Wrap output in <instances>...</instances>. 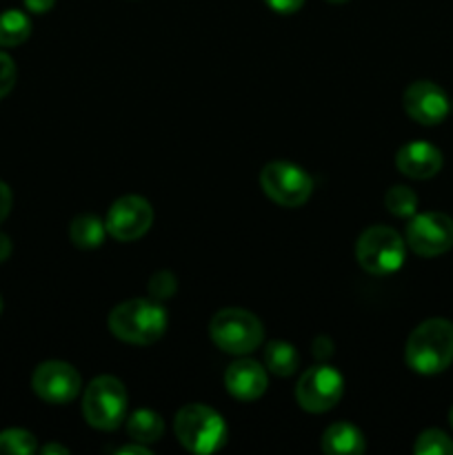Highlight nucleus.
I'll use <instances>...</instances> for the list:
<instances>
[{
	"label": "nucleus",
	"instance_id": "7c9ffc66",
	"mask_svg": "<svg viewBox=\"0 0 453 455\" xmlns=\"http://www.w3.org/2000/svg\"><path fill=\"white\" fill-rule=\"evenodd\" d=\"M40 453L43 455H69V449L62 447V444H44L43 449H40Z\"/></svg>",
	"mask_w": 453,
	"mask_h": 455
},
{
	"label": "nucleus",
	"instance_id": "423d86ee",
	"mask_svg": "<svg viewBox=\"0 0 453 455\" xmlns=\"http://www.w3.org/2000/svg\"><path fill=\"white\" fill-rule=\"evenodd\" d=\"M404 240L395 229L385 225H373L360 234L355 243V258L367 274H393L404 262Z\"/></svg>",
	"mask_w": 453,
	"mask_h": 455
},
{
	"label": "nucleus",
	"instance_id": "20e7f679",
	"mask_svg": "<svg viewBox=\"0 0 453 455\" xmlns=\"http://www.w3.org/2000/svg\"><path fill=\"white\" fill-rule=\"evenodd\" d=\"M209 336L213 345L231 355L253 354L262 345L265 327L256 314L247 309H220L209 323Z\"/></svg>",
	"mask_w": 453,
	"mask_h": 455
},
{
	"label": "nucleus",
	"instance_id": "9d476101",
	"mask_svg": "<svg viewBox=\"0 0 453 455\" xmlns=\"http://www.w3.org/2000/svg\"><path fill=\"white\" fill-rule=\"evenodd\" d=\"M154 225V207L142 196H123L109 207L105 218L107 234L120 243L142 238Z\"/></svg>",
	"mask_w": 453,
	"mask_h": 455
},
{
	"label": "nucleus",
	"instance_id": "2eb2a0df",
	"mask_svg": "<svg viewBox=\"0 0 453 455\" xmlns=\"http://www.w3.org/2000/svg\"><path fill=\"white\" fill-rule=\"evenodd\" d=\"M364 449L362 431L351 422H336L322 434V451L327 455H360Z\"/></svg>",
	"mask_w": 453,
	"mask_h": 455
},
{
	"label": "nucleus",
	"instance_id": "ddd939ff",
	"mask_svg": "<svg viewBox=\"0 0 453 455\" xmlns=\"http://www.w3.org/2000/svg\"><path fill=\"white\" fill-rule=\"evenodd\" d=\"M266 369L260 363L249 358H240L231 363L225 371V387L235 400L253 403L266 391Z\"/></svg>",
	"mask_w": 453,
	"mask_h": 455
},
{
	"label": "nucleus",
	"instance_id": "f03ea898",
	"mask_svg": "<svg viewBox=\"0 0 453 455\" xmlns=\"http://www.w3.org/2000/svg\"><path fill=\"white\" fill-rule=\"evenodd\" d=\"M109 331L129 345H154L167 331V311L154 298H131L111 309Z\"/></svg>",
	"mask_w": 453,
	"mask_h": 455
},
{
	"label": "nucleus",
	"instance_id": "0eeeda50",
	"mask_svg": "<svg viewBox=\"0 0 453 455\" xmlns=\"http://www.w3.org/2000/svg\"><path fill=\"white\" fill-rule=\"evenodd\" d=\"M260 187L266 198L280 207H302L314 194V178L298 164L274 160L260 172Z\"/></svg>",
	"mask_w": 453,
	"mask_h": 455
},
{
	"label": "nucleus",
	"instance_id": "72a5a7b5",
	"mask_svg": "<svg viewBox=\"0 0 453 455\" xmlns=\"http://www.w3.org/2000/svg\"><path fill=\"white\" fill-rule=\"evenodd\" d=\"M0 314H3V298H0Z\"/></svg>",
	"mask_w": 453,
	"mask_h": 455
},
{
	"label": "nucleus",
	"instance_id": "2f4dec72",
	"mask_svg": "<svg viewBox=\"0 0 453 455\" xmlns=\"http://www.w3.org/2000/svg\"><path fill=\"white\" fill-rule=\"evenodd\" d=\"M449 422H451V427H453V407H451V411H449Z\"/></svg>",
	"mask_w": 453,
	"mask_h": 455
},
{
	"label": "nucleus",
	"instance_id": "473e14b6",
	"mask_svg": "<svg viewBox=\"0 0 453 455\" xmlns=\"http://www.w3.org/2000/svg\"><path fill=\"white\" fill-rule=\"evenodd\" d=\"M329 3H336V4H342V3H346V0H329Z\"/></svg>",
	"mask_w": 453,
	"mask_h": 455
},
{
	"label": "nucleus",
	"instance_id": "9b49d317",
	"mask_svg": "<svg viewBox=\"0 0 453 455\" xmlns=\"http://www.w3.org/2000/svg\"><path fill=\"white\" fill-rule=\"evenodd\" d=\"M31 389L40 400L49 404H69L83 391V380L69 363L47 360L36 367L34 376H31Z\"/></svg>",
	"mask_w": 453,
	"mask_h": 455
},
{
	"label": "nucleus",
	"instance_id": "5701e85b",
	"mask_svg": "<svg viewBox=\"0 0 453 455\" xmlns=\"http://www.w3.org/2000/svg\"><path fill=\"white\" fill-rule=\"evenodd\" d=\"M147 289H149V296L154 298V300L164 302V300H169V298L176 296L178 280L171 271H158V274L151 275Z\"/></svg>",
	"mask_w": 453,
	"mask_h": 455
},
{
	"label": "nucleus",
	"instance_id": "aec40b11",
	"mask_svg": "<svg viewBox=\"0 0 453 455\" xmlns=\"http://www.w3.org/2000/svg\"><path fill=\"white\" fill-rule=\"evenodd\" d=\"M385 207L398 218L416 216V209H417L416 191L409 189V187L404 185L391 187V189L385 194Z\"/></svg>",
	"mask_w": 453,
	"mask_h": 455
},
{
	"label": "nucleus",
	"instance_id": "f257e3e1",
	"mask_svg": "<svg viewBox=\"0 0 453 455\" xmlns=\"http://www.w3.org/2000/svg\"><path fill=\"white\" fill-rule=\"evenodd\" d=\"M404 360L422 376H435L453 363V323L431 318L417 324L404 347Z\"/></svg>",
	"mask_w": 453,
	"mask_h": 455
},
{
	"label": "nucleus",
	"instance_id": "4468645a",
	"mask_svg": "<svg viewBox=\"0 0 453 455\" xmlns=\"http://www.w3.org/2000/svg\"><path fill=\"white\" fill-rule=\"evenodd\" d=\"M442 163V151L431 142L422 140L400 147L398 156H395L398 172L407 178H413V180H429V178L438 176Z\"/></svg>",
	"mask_w": 453,
	"mask_h": 455
},
{
	"label": "nucleus",
	"instance_id": "4be33fe9",
	"mask_svg": "<svg viewBox=\"0 0 453 455\" xmlns=\"http://www.w3.org/2000/svg\"><path fill=\"white\" fill-rule=\"evenodd\" d=\"M416 455H453V440L440 429H426L413 444Z\"/></svg>",
	"mask_w": 453,
	"mask_h": 455
},
{
	"label": "nucleus",
	"instance_id": "6ab92c4d",
	"mask_svg": "<svg viewBox=\"0 0 453 455\" xmlns=\"http://www.w3.org/2000/svg\"><path fill=\"white\" fill-rule=\"evenodd\" d=\"M31 36V20L20 9L0 13V47H16Z\"/></svg>",
	"mask_w": 453,
	"mask_h": 455
},
{
	"label": "nucleus",
	"instance_id": "a878e982",
	"mask_svg": "<svg viewBox=\"0 0 453 455\" xmlns=\"http://www.w3.org/2000/svg\"><path fill=\"white\" fill-rule=\"evenodd\" d=\"M12 204H13L12 189L0 180V225H3L4 218L9 216V212H12Z\"/></svg>",
	"mask_w": 453,
	"mask_h": 455
},
{
	"label": "nucleus",
	"instance_id": "a211bd4d",
	"mask_svg": "<svg viewBox=\"0 0 453 455\" xmlns=\"http://www.w3.org/2000/svg\"><path fill=\"white\" fill-rule=\"evenodd\" d=\"M107 227L100 218L91 213L76 216L69 225V238L78 249H98L105 243Z\"/></svg>",
	"mask_w": 453,
	"mask_h": 455
},
{
	"label": "nucleus",
	"instance_id": "7ed1b4c3",
	"mask_svg": "<svg viewBox=\"0 0 453 455\" xmlns=\"http://www.w3.org/2000/svg\"><path fill=\"white\" fill-rule=\"evenodd\" d=\"M176 438L187 451L207 455L220 451L226 444V425L220 413L204 404H187L173 420Z\"/></svg>",
	"mask_w": 453,
	"mask_h": 455
},
{
	"label": "nucleus",
	"instance_id": "f3484780",
	"mask_svg": "<svg viewBox=\"0 0 453 455\" xmlns=\"http://www.w3.org/2000/svg\"><path fill=\"white\" fill-rule=\"evenodd\" d=\"M262 360H265V369L271 371L278 378H289L296 373L298 364H300V355H298L296 347L289 345V342L274 340L265 347V354H262Z\"/></svg>",
	"mask_w": 453,
	"mask_h": 455
},
{
	"label": "nucleus",
	"instance_id": "1a4fd4ad",
	"mask_svg": "<svg viewBox=\"0 0 453 455\" xmlns=\"http://www.w3.org/2000/svg\"><path fill=\"white\" fill-rule=\"evenodd\" d=\"M404 240L417 256H442L453 247V218L440 212L417 213L407 225Z\"/></svg>",
	"mask_w": 453,
	"mask_h": 455
},
{
	"label": "nucleus",
	"instance_id": "c756f323",
	"mask_svg": "<svg viewBox=\"0 0 453 455\" xmlns=\"http://www.w3.org/2000/svg\"><path fill=\"white\" fill-rule=\"evenodd\" d=\"M9 256H12V240H9V235L0 234V262L7 260Z\"/></svg>",
	"mask_w": 453,
	"mask_h": 455
},
{
	"label": "nucleus",
	"instance_id": "6e6552de",
	"mask_svg": "<svg viewBox=\"0 0 453 455\" xmlns=\"http://www.w3.org/2000/svg\"><path fill=\"white\" fill-rule=\"evenodd\" d=\"M345 394V380L340 371L329 364L306 369L296 385V400L305 411L324 413L336 407Z\"/></svg>",
	"mask_w": 453,
	"mask_h": 455
},
{
	"label": "nucleus",
	"instance_id": "c85d7f7f",
	"mask_svg": "<svg viewBox=\"0 0 453 455\" xmlns=\"http://www.w3.org/2000/svg\"><path fill=\"white\" fill-rule=\"evenodd\" d=\"M115 453L123 455V453H131V455H149L151 451L140 443H133V444H124V447L115 449Z\"/></svg>",
	"mask_w": 453,
	"mask_h": 455
},
{
	"label": "nucleus",
	"instance_id": "b1692460",
	"mask_svg": "<svg viewBox=\"0 0 453 455\" xmlns=\"http://www.w3.org/2000/svg\"><path fill=\"white\" fill-rule=\"evenodd\" d=\"M16 84V65H13L12 56L0 52V98L7 96Z\"/></svg>",
	"mask_w": 453,
	"mask_h": 455
},
{
	"label": "nucleus",
	"instance_id": "f8f14e48",
	"mask_svg": "<svg viewBox=\"0 0 453 455\" xmlns=\"http://www.w3.org/2000/svg\"><path fill=\"white\" fill-rule=\"evenodd\" d=\"M402 107L409 118L425 124V127L440 124L451 111V102H449L444 89L431 80H416V83L409 84L402 96Z\"/></svg>",
	"mask_w": 453,
	"mask_h": 455
},
{
	"label": "nucleus",
	"instance_id": "39448f33",
	"mask_svg": "<svg viewBox=\"0 0 453 455\" xmlns=\"http://www.w3.org/2000/svg\"><path fill=\"white\" fill-rule=\"evenodd\" d=\"M127 413V389L114 376H98L83 395V416L87 425L100 431H115Z\"/></svg>",
	"mask_w": 453,
	"mask_h": 455
},
{
	"label": "nucleus",
	"instance_id": "412c9836",
	"mask_svg": "<svg viewBox=\"0 0 453 455\" xmlns=\"http://www.w3.org/2000/svg\"><path fill=\"white\" fill-rule=\"evenodd\" d=\"M38 449L36 435L25 429H7L0 434V455H31Z\"/></svg>",
	"mask_w": 453,
	"mask_h": 455
},
{
	"label": "nucleus",
	"instance_id": "cd10ccee",
	"mask_svg": "<svg viewBox=\"0 0 453 455\" xmlns=\"http://www.w3.org/2000/svg\"><path fill=\"white\" fill-rule=\"evenodd\" d=\"M56 4V0H25L27 12L31 13H47Z\"/></svg>",
	"mask_w": 453,
	"mask_h": 455
},
{
	"label": "nucleus",
	"instance_id": "dca6fc26",
	"mask_svg": "<svg viewBox=\"0 0 453 455\" xmlns=\"http://www.w3.org/2000/svg\"><path fill=\"white\" fill-rule=\"evenodd\" d=\"M127 434L133 443L151 444L164 435V420L151 409H138L127 420Z\"/></svg>",
	"mask_w": 453,
	"mask_h": 455
},
{
	"label": "nucleus",
	"instance_id": "393cba45",
	"mask_svg": "<svg viewBox=\"0 0 453 455\" xmlns=\"http://www.w3.org/2000/svg\"><path fill=\"white\" fill-rule=\"evenodd\" d=\"M265 3L278 13H293L305 4V0H265Z\"/></svg>",
	"mask_w": 453,
	"mask_h": 455
},
{
	"label": "nucleus",
	"instance_id": "bb28decb",
	"mask_svg": "<svg viewBox=\"0 0 453 455\" xmlns=\"http://www.w3.org/2000/svg\"><path fill=\"white\" fill-rule=\"evenodd\" d=\"M314 355L318 360H327L333 355V342L327 336H318L314 340Z\"/></svg>",
	"mask_w": 453,
	"mask_h": 455
}]
</instances>
